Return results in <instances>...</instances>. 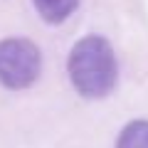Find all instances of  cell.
<instances>
[{
  "mask_svg": "<svg viewBox=\"0 0 148 148\" xmlns=\"http://www.w3.org/2000/svg\"><path fill=\"white\" fill-rule=\"evenodd\" d=\"M69 82L84 99H101L116 84V57L114 49L99 35H89L72 47L67 62Z\"/></svg>",
  "mask_w": 148,
  "mask_h": 148,
  "instance_id": "6da1fadb",
  "label": "cell"
},
{
  "mask_svg": "<svg viewBox=\"0 0 148 148\" xmlns=\"http://www.w3.org/2000/svg\"><path fill=\"white\" fill-rule=\"evenodd\" d=\"M42 54L30 40L10 37L0 42V84L8 89H27L37 82Z\"/></svg>",
  "mask_w": 148,
  "mask_h": 148,
  "instance_id": "7a4b0ae2",
  "label": "cell"
},
{
  "mask_svg": "<svg viewBox=\"0 0 148 148\" xmlns=\"http://www.w3.org/2000/svg\"><path fill=\"white\" fill-rule=\"evenodd\" d=\"M77 3L79 0H32L37 15L42 17L49 25H59L64 22L74 10H77Z\"/></svg>",
  "mask_w": 148,
  "mask_h": 148,
  "instance_id": "3957f363",
  "label": "cell"
},
{
  "mask_svg": "<svg viewBox=\"0 0 148 148\" xmlns=\"http://www.w3.org/2000/svg\"><path fill=\"white\" fill-rule=\"evenodd\" d=\"M116 148H148V121H131L123 126Z\"/></svg>",
  "mask_w": 148,
  "mask_h": 148,
  "instance_id": "277c9868",
  "label": "cell"
}]
</instances>
